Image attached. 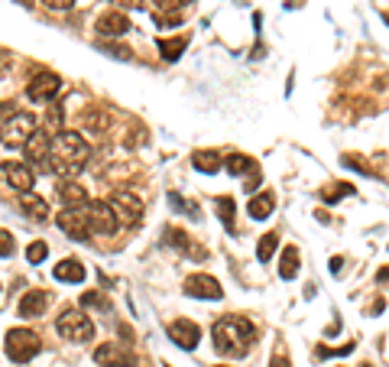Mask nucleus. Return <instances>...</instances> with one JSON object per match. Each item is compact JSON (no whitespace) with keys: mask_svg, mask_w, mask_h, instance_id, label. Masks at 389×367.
<instances>
[{"mask_svg":"<svg viewBox=\"0 0 389 367\" xmlns=\"http://www.w3.org/2000/svg\"><path fill=\"white\" fill-rule=\"evenodd\" d=\"M276 251H279V234H276V231H269V234L259 237V244H256V257H259V261L269 263Z\"/></svg>","mask_w":389,"mask_h":367,"instance_id":"26","label":"nucleus"},{"mask_svg":"<svg viewBox=\"0 0 389 367\" xmlns=\"http://www.w3.org/2000/svg\"><path fill=\"white\" fill-rule=\"evenodd\" d=\"M23 4H33V0H23Z\"/></svg>","mask_w":389,"mask_h":367,"instance_id":"39","label":"nucleus"},{"mask_svg":"<svg viewBox=\"0 0 389 367\" xmlns=\"http://www.w3.org/2000/svg\"><path fill=\"white\" fill-rule=\"evenodd\" d=\"M81 212H84L88 228L98 231V234H114V231H117V218H114V212H111L107 202H88Z\"/></svg>","mask_w":389,"mask_h":367,"instance_id":"8","label":"nucleus"},{"mask_svg":"<svg viewBox=\"0 0 389 367\" xmlns=\"http://www.w3.org/2000/svg\"><path fill=\"white\" fill-rule=\"evenodd\" d=\"M59 92H62V78L55 75V72H39V75L30 82V88H26L30 101H36V104H43V101H52Z\"/></svg>","mask_w":389,"mask_h":367,"instance_id":"10","label":"nucleus"},{"mask_svg":"<svg viewBox=\"0 0 389 367\" xmlns=\"http://www.w3.org/2000/svg\"><path fill=\"white\" fill-rule=\"evenodd\" d=\"M84 263L81 261H75V257H65V261L55 267V280L59 283H84Z\"/></svg>","mask_w":389,"mask_h":367,"instance_id":"18","label":"nucleus"},{"mask_svg":"<svg viewBox=\"0 0 389 367\" xmlns=\"http://www.w3.org/2000/svg\"><path fill=\"white\" fill-rule=\"evenodd\" d=\"M81 306H104V299H101L98 292H84V296H81Z\"/></svg>","mask_w":389,"mask_h":367,"instance_id":"35","label":"nucleus"},{"mask_svg":"<svg viewBox=\"0 0 389 367\" xmlns=\"http://www.w3.org/2000/svg\"><path fill=\"white\" fill-rule=\"evenodd\" d=\"M107 205H111V212H114L117 224L137 228V224L143 221V199H140V195H133V192H127V189L114 192V195L107 199Z\"/></svg>","mask_w":389,"mask_h":367,"instance_id":"5","label":"nucleus"},{"mask_svg":"<svg viewBox=\"0 0 389 367\" xmlns=\"http://www.w3.org/2000/svg\"><path fill=\"white\" fill-rule=\"evenodd\" d=\"M107 4H117V7H130V10H143V0H107ZM114 7V10H117Z\"/></svg>","mask_w":389,"mask_h":367,"instance_id":"34","label":"nucleus"},{"mask_svg":"<svg viewBox=\"0 0 389 367\" xmlns=\"http://www.w3.org/2000/svg\"><path fill=\"white\" fill-rule=\"evenodd\" d=\"M23 153L33 166H39V172H52V137L43 131H33L30 140L23 143Z\"/></svg>","mask_w":389,"mask_h":367,"instance_id":"7","label":"nucleus"},{"mask_svg":"<svg viewBox=\"0 0 389 367\" xmlns=\"http://www.w3.org/2000/svg\"><path fill=\"white\" fill-rule=\"evenodd\" d=\"M221 153H214V150H198V153L191 156V166L201 169V172H218L221 169Z\"/></svg>","mask_w":389,"mask_h":367,"instance_id":"23","label":"nucleus"},{"mask_svg":"<svg viewBox=\"0 0 389 367\" xmlns=\"http://www.w3.org/2000/svg\"><path fill=\"white\" fill-rule=\"evenodd\" d=\"M55 329H59V335L65 338V341H75V344L91 341L94 338V322L88 319L81 309H62Z\"/></svg>","mask_w":389,"mask_h":367,"instance_id":"3","label":"nucleus"},{"mask_svg":"<svg viewBox=\"0 0 389 367\" xmlns=\"http://www.w3.org/2000/svg\"><path fill=\"white\" fill-rule=\"evenodd\" d=\"M159 10H179V7H185V4H191V0H153Z\"/></svg>","mask_w":389,"mask_h":367,"instance_id":"33","label":"nucleus"},{"mask_svg":"<svg viewBox=\"0 0 389 367\" xmlns=\"http://www.w3.org/2000/svg\"><path fill=\"white\" fill-rule=\"evenodd\" d=\"M211 338H214V348L224 358H244L253 348V341H256V329L244 315H227V319L211 325Z\"/></svg>","mask_w":389,"mask_h":367,"instance_id":"1","label":"nucleus"},{"mask_svg":"<svg viewBox=\"0 0 389 367\" xmlns=\"http://www.w3.org/2000/svg\"><path fill=\"white\" fill-rule=\"evenodd\" d=\"M39 335L33 329H10L7 332V358L13 361V364H26V361H33L39 354Z\"/></svg>","mask_w":389,"mask_h":367,"instance_id":"6","label":"nucleus"},{"mask_svg":"<svg viewBox=\"0 0 389 367\" xmlns=\"http://www.w3.org/2000/svg\"><path fill=\"white\" fill-rule=\"evenodd\" d=\"M185 46H188V39L185 36H176V39H159V53L166 62H176L179 55L185 53Z\"/></svg>","mask_w":389,"mask_h":367,"instance_id":"25","label":"nucleus"},{"mask_svg":"<svg viewBox=\"0 0 389 367\" xmlns=\"http://www.w3.org/2000/svg\"><path fill=\"white\" fill-rule=\"evenodd\" d=\"M33 131H36V117L26 114V111H16L10 121L0 124V143L7 146V150H20L30 140Z\"/></svg>","mask_w":389,"mask_h":367,"instance_id":"4","label":"nucleus"},{"mask_svg":"<svg viewBox=\"0 0 389 367\" xmlns=\"http://www.w3.org/2000/svg\"><path fill=\"white\" fill-rule=\"evenodd\" d=\"M88 156H91V146H88V140H84L81 133H75V131L55 133V140H52V169L55 172H62V179L78 176V172L84 169V163H88Z\"/></svg>","mask_w":389,"mask_h":367,"instance_id":"2","label":"nucleus"},{"mask_svg":"<svg viewBox=\"0 0 389 367\" xmlns=\"http://www.w3.org/2000/svg\"><path fill=\"white\" fill-rule=\"evenodd\" d=\"M13 114H16V104H13V101H0V124L10 121Z\"/></svg>","mask_w":389,"mask_h":367,"instance_id":"32","label":"nucleus"},{"mask_svg":"<svg viewBox=\"0 0 389 367\" xmlns=\"http://www.w3.org/2000/svg\"><path fill=\"white\" fill-rule=\"evenodd\" d=\"M49 257V244L46 241H33L30 247H26V261L30 263H43Z\"/></svg>","mask_w":389,"mask_h":367,"instance_id":"28","label":"nucleus"},{"mask_svg":"<svg viewBox=\"0 0 389 367\" xmlns=\"http://www.w3.org/2000/svg\"><path fill=\"white\" fill-rule=\"evenodd\" d=\"M94 30H98L101 36H123V33H130V20L123 10H107V13L98 16Z\"/></svg>","mask_w":389,"mask_h":367,"instance_id":"15","label":"nucleus"},{"mask_svg":"<svg viewBox=\"0 0 389 367\" xmlns=\"http://www.w3.org/2000/svg\"><path fill=\"white\" fill-rule=\"evenodd\" d=\"M4 179L16 192H33V169L23 166V163H7L4 166Z\"/></svg>","mask_w":389,"mask_h":367,"instance_id":"16","label":"nucleus"},{"mask_svg":"<svg viewBox=\"0 0 389 367\" xmlns=\"http://www.w3.org/2000/svg\"><path fill=\"white\" fill-rule=\"evenodd\" d=\"M55 221H59V228L65 231L69 237H75V241H84V237L91 234V228H88V221H84L81 208H78V212H75V208H62Z\"/></svg>","mask_w":389,"mask_h":367,"instance_id":"13","label":"nucleus"},{"mask_svg":"<svg viewBox=\"0 0 389 367\" xmlns=\"http://www.w3.org/2000/svg\"><path fill=\"white\" fill-rule=\"evenodd\" d=\"M65 131V111H62V104H52L46 111V124H43V133H62Z\"/></svg>","mask_w":389,"mask_h":367,"instance_id":"24","label":"nucleus"},{"mask_svg":"<svg viewBox=\"0 0 389 367\" xmlns=\"http://www.w3.org/2000/svg\"><path fill=\"white\" fill-rule=\"evenodd\" d=\"M169 338H172L182 351H195V348H198V338H201V329L191 319H172L169 322Z\"/></svg>","mask_w":389,"mask_h":367,"instance_id":"9","label":"nucleus"},{"mask_svg":"<svg viewBox=\"0 0 389 367\" xmlns=\"http://www.w3.org/2000/svg\"><path fill=\"white\" fill-rule=\"evenodd\" d=\"M218 367H221V364H218Z\"/></svg>","mask_w":389,"mask_h":367,"instance_id":"40","label":"nucleus"},{"mask_svg":"<svg viewBox=\"0 0 389 367\" xmlns=\"http://www.w3.org/2000/svg\"><path fill=\"white\" fill-rule=\"evenodd\" d=\"M298 267H302V253H298V247H286L283 263H279V276H283V280H295Z\"/></svg>","mask_w":389,"mask_h":367,"instance_id":"22","label":"nucleus"},{"mask_svg":"<svg viewBox=\"0 0 389 367\" xmlns=\"http://www.w3.org/2000/svg\"><path fill=\"white\" fill-rule=\"evenodd\" d=\"M269 367H289V361H286V358H283V354H276V358H273V361H269Z\"/></svg>","mask_w":389,"mask_h":367,"instance_id":"38","label":"nucleus"},{"mask_svg":"<svg viewBox=\"0 0 389 367\" xmlns=\"http://www.w3.org/2000/svg\"><path fill=\"white\" fill-rule=\"evenodd\" d=\"M55 195H59V202L65 208H84L88 205V189L84 185H78L75 179H59V185H55Z\"/></svg>","mask_w":389,"mask_h":367,"instance_id":"14","label":"nucleus"},{"mask_svg":"<svg viewBox=\"0 0 389 367\" xmlns=\"http://www.w3.org/2000/svg\"><path fill=\"white\" fill-rule=\"evenodd\" d=\"M273 208H276V199H273V192H259L256 199L247 205V212H250V218L253 221H266L269 214H273Z\"/></svg>","mask_w":389,"mask_h":367,"instance_id":"20","label":"nucleus"},{"mask_svg":"<svg viewBox=\"0 0 389 367\" xmlns=\"http://www.w3.org/2000/svg\"><path fill=\"white\" fill-rule=\"evenodd\" d=\"M94 361H98L101 367H133L137 364V358L130 351H123L117 341H104L94 348Z\"/></svg>","mask_w":389,"mask_h":367,"instance_id":"11","label":"nucleus"},{"mask_svg":"<svg viewBox=\"0 0 389 367\" xmlns=\"http://www.w3.org/2000/svg\"><path fill=\"white\" fill-rule=\"evenodd\" d=\"M84 127H91V131H104L107 117L104 114H84Z\"/></svg>","mask_w":389,"mask_h":367,"instance_id":"31","label":"nucleus"},{"mask_svg":"<svg viewBox=\"0 0 389 367\" xmlns=\"http://www.w3.org/2000/svg\"><path fill=\"white\" fill-rule=\"evenodd\" d=\"M347 192H351V185H341V189L328 192V195H325V199H328V202H337V199H341V195H347Z\"/></svg>","mask_w":389,"mask_h":367,"instance_id":"37","label":"nucleus"},{"mask_svg":"<svg viewBox=\"0 0 389 367\" xmlns=\"http://www.w3.org/2000/svg\"><path fill=\"white\" fill-rule=\"evenodd\" d=\"M13 247H16L13 234H10V231H4V228H0V257H10V253H13Z\"/></svg>","mask_w":389,"mask_h":367,"instance_id":"30","label":"nucleus"},{"mask_svg":"<svg viewBox=\"0 0 389 367\" xmlns=\"http://www.w3.org/2000/svg\"><path fill=\"white\" fill-rule=\"evenodd\" d=\"M20 208H23L30 218H36V221H46L49 218L46 199H39V195H33V192H20Z\"/></svg>","mask_w":389,"mask_h":367,"instance_id":"19","label":"nucleus"},{"mask_svg":"<svg viewBox=\"0 0 389 367\" xmlns=\"http://www.w3.org/2000/svg\"><path fill=\"white\" fill-rule=\"evenodd\" d=\"M166 244H172V247H182L188 257H205V251H201L198 244H191L188 241V234H185L182 228H169L166 231Z\"/></svg>","mask_w":389,"mask_h":367,"instance_id":"21","label":"nucleus"},{"mask_svg":"<svg viewBox=\"0 0 389 367\" xmlns=\"http://www.w3.org/2000/svg\"><path fill=\"white\" fill-rule=\"evenodd\" d=\"M221 166L227 169V172H234V176H247V172H253V160L250 156H244V153H230Z\"/></svg>","mask_w":389,"mask_h":367,"instance_id":"27","label":"nucleus"},{"mask_svg":"<svg viewBox=\"0 0 389 367\" xmlns=\"http://www.w3.org/2000/svg\"><path fill=\"white\" fill-rule=\"evenodd\" d=\"M185 292H188V296H195V299H221L224 296L221 283H218L214 276H208V273L188 276V280H185Z\"/></svg>","mask_w":389,"mask_h":367,"instance_id":"12","label":"nucleus"},{"mask_svg":"<svg viewBox=\"0 0 389 367\" xmlns=\"http://www.w3.org/2000/svg\"><path fill=\"white\" fill-rule=\"evenodd\" d=\"M218 218H221V221L234 231V199H227V195H224V199H218Z\"/></svg>","mask_w":389,"mask_h":367,"instance_id":"29","label":"nucleus"},{"mask_svg":"<svg viewBox=\"0 0 389 367\" xmlns=\"http://www.w3.org/2000/svg\"><path fill=\"white\" fill-rule=\"evenodd\" d=\"M49 309V292L46 290H30L20 299V315L23 319H39V315Z\"/></svg>","mask_w":389,"mask_h":367,"instance_id":"17","label":"nucleus"},{"mask_svg":"<svg viewBox=\"0 0 389 367\" xmlns=\"http://www.w3.org/2000/svg\"><path fill=\"white\" fill-rule=\"evenodd\" d=\"M43 4H46L49 10H69L75 0H43Z\"/></svg>","mask_w":389,"mask_h":367,"instance_id":"36","label":"nucleus"}]
</instances>
